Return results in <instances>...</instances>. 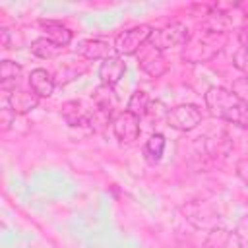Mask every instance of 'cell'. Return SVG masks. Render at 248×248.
<instances>
[{"mask_svg": "<svg viewBox=\"0 0 248 248\" xmlns=\"http://www.w3.org/2000/svg\"><path fill=\"white\" fill-rule=\"evenodd\" d=\"M192 37V31L180 23V21H172L165 27H159V29H153L151 31V37H149V45L157 50H167V48H172V46H184Z\"/></svg>", "mask_w": 248, "mask_h": 248, "instance_id": "3", "label": "cell"}, {"mask_svg": "<svg viewBox=\"0 0 248 248\" xmlns=\"http://www.w3.org/2000/svg\"><path fill=\"white\" fill-rule=\"evenodd\" d=\"M165 145H167L165 136H161V134H153V136L145 141V145H143V155H145V159H147L149 163H157V161L163 157Z\"/></svg>", "mask_w": 248, "mask_h": 248, "instance_id": "16", "label": "cell"}, {"mask_svg": "<svg viewBox=\"0 0 248 248\" xmlns=\"http://www.w3.org/2000/svg\"><path fill=\"white\" fill-rule=\"evenodd\" d=\"M62 116L70 126H85L91 122V114L78 101H70L62 107Z\"/></svg>", "mask_w": 248, "mask_h": 248, "instance_id": "11", "label": "cell"}, {"mask_svg": "<svg viewBox=\"0 0 248 248\" xmlns=\"http://www.w3.org/2000/svg\"><path fill=\"white\" fill-rule=\"evenodd\" d=\"M37 105H39V97L31 89L25 91V89H16L14 87L8 95V107L16 114H25V112L33 110Z\"/></svg>", "mask_w": 248, "mask_h": 248, "instance_id": "9", "label": "cell"}, {"mask_svg": "<svg viewBox=\"0 0 248 248\" xmlns=\"http://www.w3.org/2000/svg\"><path fill=\"white\" fill-rule=\"evenodd\" d=\"M232 242V234L223 231V229H215L209 232V236L205 238L202 248H229Z\"/></svg>", "mask_w": 248, "mask_h": 248, "instance_id": "18", "label": "cell"}, {"mask_svg": "<svg viewBox=\"0 0 248 248\" xmlns=\"http://www.w3.org/2000/svg\"><path fill=\"white\" fill-rule=\"evenodd\" d=\"M240 43L242 45H248V23L242 27V31H240Z\"/></svg>", "mask_w": 248, "mask_h": 248, "instance_id": "19", "label": "cell"}, {"mask_svg": "<svg viewBox=\"0 0 248 248\" xmlns=\"http://www.w3.org/2000/svg\"><path fill=\"white\" fill-rule=\"evenodd\" d=\"M149 108H151V99H149V95L145 93V91H141V89H138V91H134L132 93V97H130V101H128V112H132V114H136L138 118H141V116H145L147 112H149Z\"/></svg>", "mask_w": 248, "mask_h": 248, "instance_id": "15", "label": "cell"}, {"mask_svg": "<svg viewBox=\"0 0 248 248\" xmlns=\"http://www.w3.org/2000/svg\"><path fill=\"white\" fill-rule=\"evenodd\" d=\"M41 27L45 31V37L52 43H56L58 46H66L70 45L72 41V31L68 27H64L62 23H56V21H41Z\"/></svg>", "mask_w": 248, "mask_h": 248, "instance_id": "12", "label": "cell"}, {"mask_svg": "<svg viewBox=\"0 0 248 248\" xmlns=\"http://www.w3.org/2000/svg\"><path fill=\"white\" fill-rule=\"evenodd\" d=\"M151 31L153 29L149 25H134L130 29H124L114 39V50L122 56H130V54L140 52L149 43Z\"/></svg>", "mask_w": 248, "mask_h": 248, "instance_id": "4", "label": "cell"}, {"mask_svg": "<svg viewBox=\"0 0 248 248\" xmlns=\"http://www.w3.org/2000/svg\"><path fill=\"white\" fill-rule=\"evenodd\" d=\"M225 43H227L225 31H215V29L205 27L198 33H192L190 41L184 45L182 58L186 62H192V64L209 62L211 58H215L223 50Z\"/></svg>", "mask_w": 248, "mask_h": 248, "instance_id": "2", "label": "cell"}, {"mask_svg": "<svg viewBox=\"0 0 248 248\" xmlns=\"http://www.w3.org/2000/svg\"><path fill=\"white\" fill-rule=\"evenodd\" d=\"M79 54H83L87 60H107L112 56L108 43H105L101 39H89V41L81 43Z\"/></svg>", "mask_w": 248, "mask_h": 248, "instance_id": "13", "label": "cell"}, {"mask_svg": "<svg viewBox=\"0 0 248 248\" xmlns=\"http://www.w3.org/2000/svg\"><path fill=\"white\" fill-rule=\"evenodd\" d=\"M54 85H56L54 78L46 70H43V68H35L29 74V87H31V91L39 99L41 97H50L52 91H54Z\"/></svg>", "mask_w": 248, "mask_h": 248, "instance_id": "10", "label": "cell"}, {"mask_svg": "<svg viewBox=\"0 0 248 248\" xmlns=\"http://www.w3.org/2000/svg\"><path fill=\"white\" fill-rule=\"evenodd\" d=\"M138 64H140V68H141L145 74H149L151 78H159V76H163V74L169 70V64H167L163 52L157 50V48H153L149 43L140 50V60H138Z\"/></svg>", "mask_w": 248, "mask_h": 248, "instance_id": "7", "label": "cell"}, {"mask_svg": "<svg viewBox=\"0 0 248 248\" xmlns=\"http://www.w3.org/2000/svg\"><path fill=\"white\" fill-rule=\"evenodd\" d=\"M200 122H202V110L192 103L176 105L167 112V124L178 132H190Z\"/></svg>", "mask_w": 248, "mask_h": 248, "instance_id": "5", "label": "cell"}, {"mask_svg": "<svg viewBox=\"0 0 248 248\" xmlns=\"http://www.w3.org/2000/svg\"><path fill=\"white\" fill-rule=\"evenodd\" d=\"M112 132L122 143L136 141L140 136V118L128 110H122L112 118Z\"/></svg>", "mask_w": 248, "mask_h": 248, "instance_id": "6", "label": "cell"}, {"mask_svg": "<svg viewBox=\"0 0 248 248\" xmlns=\"http://www.w3.org/2000/svg\"><path fill=\"white\" fill-rule=\"evenodd\" d=\"M21 74V66L14 60H2L0 64V81L4 89H10L12 85L17 83V78Z\"/></svg>", "mask_w": 248, "mask_h": 248, "instance_id": "17", "label": "cell"}, {"mask_svg": "<svg viewBox=\"0 0 248 248\" xmlns=\"http://www.w3.org/2000/svg\"><path fill=\"white\" fill-rule=\"evenodd\" d=\"M31 52L35 56L43 58V60H52L62 52V46H58L56 43L48 41L46 37H39V39H35L31 43Z\"/></svg>", "mask_w": 248, "mask_h": 248, "instance_id": "14", "label": "cell"}, {"mask_svg": "<svg viewBox=\"0 0 248 248\" xmlns=\"http://www.w3.org/2000/svg\"><path fill=\"white\" fill-rule=\"evenodd\" d=\"M205 107L211 116L248 128V99L236 95L227 87H209L203 95Z\"/></svg>", "mask_w": 248, "mask_h": 248, "instance_id": "1", "label": "cell"}, {"mask_svg": "<svg viewBox=\"0 0 248 248\" xmlns=\"http://www.w3.org/2000/svg\"><path fill=\"white\" fill-rule=\"evenodd\" d=\"M126 74V64L122 62L120 56H110L107 60H103L101 68H99V78H101V83L107 85V87H112L116 85L122 76Z\"/></svg>", "mask_w": 248, "mask_h": 248, "instance_id": "8", "label": "cell"}]
</instances>
